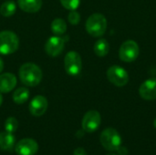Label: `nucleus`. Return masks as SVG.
<instances>
[{
	"label": "nucleus",
	"instance_id": "14",
	"mask_svg": "<svg viewBox=\"0 0 156 155\" xmlns=\"http://www.w3.org/2000/svg\"><path fill=\"white\" fill-rule=\"evenodd\" d=\"M18 6L21 10L27 13H36L42 6V0H17Z\"/></svg>",
	"mask_w": 156,
	"mask_h": 155
},
{
	"label": "nucleus",
	"instance_id": "24",
	"mask_svg": "<svg viewBox=\"0 0 156 155\" xmlns=\"http://www.w3.org/2000/svg\"><path fill=\"white\" fill-rule=\"evenodd\" d=\"M73 155H87V153H86V151H85L84 148H80H80H77L74 151Z\"/></svg>",
	"mask_w": 156,
	"mask_h": 155
},
{
	"label": "nucleus",
	"instance_id": "13",
	"mask_svg": "<svg viewBox=\"0 0 156 155\" xmlns=\"http://www.w3.org/2000/svg\"><path fill=\"white\" fill-rule=\"evenodd\" d=\"M16 85V78L14 74L7 72L0 75V92L7 93L15 89Z\"/></svg>",
	"mask_w": 156,
	"mask_h": 155
},
{
	"label": "nucleus",
	"instance_id": "27",
	"mask_svg": "<svg viewBox=\"0 0 156 155\" xmlns=\"http://www.w3.org/2000/svg\"><path fill=\"white\" fill-rule=\"evenodd\" d=\"M154 128L156 129V119L154 120Z\"/></svg>",
	"mask_w": 156,
	"mask_h": 155
},
{
	"label": "nucleus",
	"instance_id": "23",
	"mask_svg": "<svg viewBox=\"0 0 156 155\" xmlns=\"http://www.w3.org/2000/svg\"><path fill=\"white\" fill-rule=\"evenodd\" d=\"M117 153L119 155H127L128 154V150L125 147H122V145L118 148V150L116 151Z\"/></svg>",
	"mask_w": 156,
	"mask_h": 155
},
{
	"label": "nucleus",
	"instance_id": "16",
	"mask_svg": "<svg viewBox=\"0 0 156 155\" xmlns=\"http://www.w3.org/2000/svg\"><path fill=\"white\" fill-rule=\"evenodd\" d=\"M110 50L109 42L104 38H100L94 44V52L98 57H105Z\"/></svg>",
	"mask_w": 156,
	"mask_h": 155
},
{
	"label": "nucleus",
	"instance_id": "20",
	"mask_svg": "<svg viewBox=\"0 0 156 155\" xmlns=\"http://www.w3.org/2000/svg\"><path fill=\"white\" fill-rule=\"evenodd\" d=\"M18 127V122L15 117H9L5 122V130L7 132L14 133Z\"/></svg>",
	"mask_w": 156,
	"mask_h": 155
},
{
	"label": "nucleus",
	"instance_id": "7",
	"mask_svg": "<svg viewBox=\"0 0 156 155\" xmlns=\"http://www.w3.org/2000/svg\"><path fill=\"white\" fill-rule=\"evenodd\" d=\"M140 53L138 44L134 40H127L122 43L119 50V57L124 62L134 61Z\"/></svg>",
	"mask_w": 156,
	"mask_h": 155
},
{
	"label": "nucleus",
	"instance_id": "8",
	"mask_svg": "<svg viewBox=\"0 0 156 155\" xmlns=\"http://www.w3.org/2000/svg\"><path fill=\"white\" fill-rule=\"evenodd\" d=\"M101 118L99 111L94 110L89 111L85 113L82 119V122H81L82 130L89 133L94 132L99 129L101 125Z\"/></svg>",
	"mask_w": 156,
	"mask_h": 155
},
{
	"label": "nucleus",
	"instance_id": "19",
	"mask_svg": "<svg viewBox=\"0 0 156 155\" xmlns=\"http://www.w3.org/2000/svg\"><path fill=\"white\" fill-rule=\"evenodd\" d=\"M50 27H51L52 32L55 35L59 36V35H62L66 32L67 24H66L65 20H63L62 18H56L52 21Z\"/></svg>",
	"mask_w": 156,
	"mask_h": 155
},
{
	"label": "nucleus",
	"instance_id": "15",
	"mask_svg": "<svg viewBox=\"0 0 156 155\" xmlns=\"http://www.w3.org/2000/svg\"><path fill=\"white\" fill-rule=\"evenodd\" d=\"M16 143V137L13 133L3 132H0V150L10 151Z\"/></svg>",
	"mask_w": 156,
	"mask_h": 155
},
{
	"label": "nucleus",
	"instance_id": "9",
	"mask_svg": "<svg viewBox=\"0 0 156 155\" xmlns=\"http://www.w3.org/2000/svg\"><path fill=\"white\" fill-rule=\"evenodd\" d=\"M38 151L37 143L30 138L20 140L15 146V152L17 155H35Z\"/></svg>",
	"mask_w": 156,
	"mask_h": 155
},
{
	"label": "nucleus",
	"instance_id": "10",
	"mask_svg": "<svg viewBox=\"0 0 156 155\" xmlns=\"http://www.w3.org/2000/svg\"><path fill=\"white\" fill-rule=\"evenodd\" d=\"M65 47V39L59 36L50 37L45 45V51L50 57L58 56L64 49Z\"/></svg>",
	"mask_w": 156,
	"mask_h": 155
},
{
	"label": "nucleus",
	"instance_id": "12",
	"mask_svg": "<svg viewBox=\"0 0 156 155\" xmlns=\"http://www.w3.org/2000/svg\"><path fill=\"white\" fill-rule=\"evenodd\" d=\"M140 96L146 100H154L156 99V79L151 78L146 79L139 89Z\"/></svg>",
	"mask_w": 156,
	"mask_h": 155
},
{
	"label": "nucleus",
	"instance_id": "18",
	"mask_svg": "<svg viewBox=\"0 0 156 155\" xmlns=\"http://www.w3.org/2000/svg\"><path fill=\"white\" fill-rule=\"evenodd\" d=\"M16 11V5L13 1H5L0 6V14L5 17L12 16Z\"/></svg>",
	"mask_w": 156,
	"mask_h": 155
},
{
	"label": "nucleus",
	"instance_id": "2",
	"mask_svg": "<svg viewBox=\"0 0 156 155\" xmlns=\"http://www.w3.org/2000/svg\"><path fill=\"white\" fill-rule=\"evenodd\" d=\"M86 30L87 32L94 37H99L104 35L107 29V19L101 13H94L90 16L86 21Z\"/></svg>",
	"mask_w": 156,
	"mask_h": 155
},
{
	"label": "nucleus",
	"instance_id": "11",
	"mask_svg": "<svg viewBox=\"0 0 156 155\" xmlns=\"http://www.w3.org/2000/svg\"><path fill=\"white\" fill-rule=\"evenodd\" d=\"M48 105L47 99L42 95H37L31 100L28 109L33 116L40 117L47 111Z\"/></svg>",
	"mask_w": 156,
	"mask_h": 155
},
{
	"label": "nucleus",
	"instance_id": "3",
	"mask_svg": "<svg viewBox=\"0 0 156 155\" xmlns=\"http://www.w3.org/2000/svg\"><path fill=\"white\" fill-rule=\"evenodd\" d=\"M19 47V38L17 35L10 30L0 32V54L10 55L15 53Z\"/></svg>",
	"mask_w": 156,
	"mask_h": 155
},
{
	"label": "nucleus",
	"instance_id": "6",
	"mask_svg": "<svg viewBox=\"0 0 156 155\" xmlns=\"http://www.w3.org/2000/svg\"><path fill=\"white\" fill-rule=\"evenodd\" d=\"M107 78L111 83L117 87H123L129 81L128 72L118 65H113L108 69Z\"/></svg>",
	"mask_w": 156,
	"mask_h": 155
},
{
	"label": "nucleus",
	"instance_id": "5",
	"mask_svg": "<svg viewBox=\"0 0 156 155\" xmlns=\"http://www.w3.org/2000/svg\"><path fill=\"white\" fill-rule=\"evenodd\" d=\"M64 66L66 72L70 76H77L82 69L81 57L77 51H69L64 58Z\"/></svg>",
	"mask_w": 156,
	"mask_h": 155
},
{
	"label": "nucleus",
	"instance_id": "22",
	"mask_svg": "<svg viewBox=\"0 0 156 155\" xmlns=\"http://www.w3.org/2000/svg\"><path fill=\"white\" fill-rule=\"evenodd\" d=\"M68 20L71 25H78L80 21V15L76 10L71 11L68 16Z\"/></svg>",
	"mask_w": 156,
	"mask_h": 155
},
{
	"label": "nucleus",
	"instance_id": "25",
	"mask_svg": "<svg viewBox=\"0 0 156 155\" xmlns=\"http://www.w3.org/2000/svg\"><path fill=\"white\" fill-rule=\"evenodd\" d=\"M3 69H4V61H3L2 58H0V73L3 71Z\"/></svg>",
	"mask_w": 156,
	"mask_h": 155
},
{
	"label": "nucleus",
	"instance_id": "1",
	"mask_svg": "<svg viewBox=\"0 0 156 155\" xmlns=\"http://www.w3.org/2000/svg\"><path fill=\"white\" fill-rule=\"evenodd\" d=\"M18 75L22 83L28 87H35L38 85L43 78V73L40 68L30 62L25 63L20 67Z\"/></svg>",
	"mask_w": 156,
	"mask_h": 155
},
{
	"label": "nucleus",
	"instance_id": "28",
	"mask_svg": "<svg viewBox=\"0 0 156 155\" xmlns=\"http://www.w3.org/2000/svg\"><path fill=\"white\" fill-rule=\"evenodd\" d=\"M106 155H117V154H115V153H108V154H106Z\"/></svg>",
	"mask_w": 156,
	"mask_h": 155
},
{
	"label": "nucleus",
	"instance_id": "4",
	"mask_svg": "<svg viewBox=\"0 0 156 155\" xmlns=\"http://www.w3.org/2000/svg\"><path fill=\"white\" fill-rule=\"evenodd\" d=\"M101 145L108 151L116 152L122 145V137L120 133L113 128L105 129L100 136Z\"/></svg>",
	"mask_w": 156,
	"mask_h": 155
},
{
	"label": "nucleus",
	"instance_id": "21",
	"mask_svg": "<svg viewBox=\"0 0 156 155\" xmlns=\"http://www.w3.org/2000/svg\"><path fill=\"white\" fill-rule=\"evenodd\" d=\"M59 1L66 9H69L70 11L76 10L80 4V0H59Z\"/></svg>",
	"mask_w": 156,
	"mask_h": 155
},
{
	"label": "nucleus",
	"instance_id": "26",
	"mask_svg": "<svg viewBox=\"0 0 156 155\" xmlns=\"http://www.w3.org/2000/svg\"><path fill=\"white\" fill-rule=\"evenodd\" d=\"M2 103H3V96H2L1 93H0V106L2 105Z\"/></svg>",
	"mask_w": 156,
	"mask_h": 155
},
{
	"label": "nucleus",
	"instance_id": "17",
	"mask_svg": "<svg viewBox=\"0 0 156 155\" xmlns=\"http://www.w3.org/2000/svg\"><path fill=\"white\" fill-rule=\"evenodd\" d=\"M29 90L27 88H18L13 93V100L16 104H23L25 103L29 98Z\"/></svg>",
	"mask_w": 156,
	"mask_h": 155
}]
</instances>
